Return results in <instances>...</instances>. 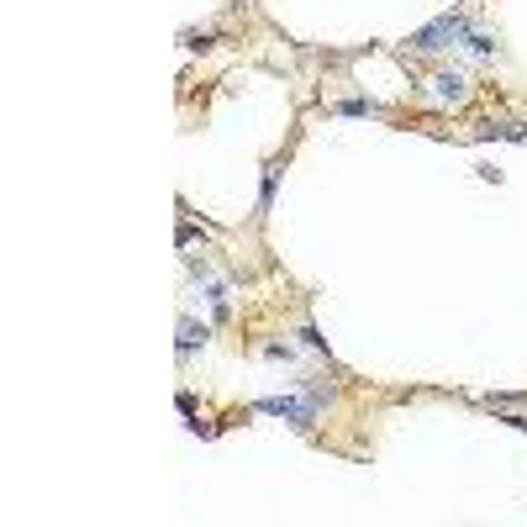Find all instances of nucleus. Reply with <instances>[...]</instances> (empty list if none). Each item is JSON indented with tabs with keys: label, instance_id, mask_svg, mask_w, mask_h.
Returning a JSON list of instances; mask_svg holds the SVG:
<instances>
[{
	"label": "nucleus",
	"instance_id": "f257e3e1",
	"mask_svg": "<svg viewBox=\"0 0 527 527\" xmlns=\"http://www.w3.org/2000/svg\"><path fill=\"white\" fill-rule=\"evenodd\" d=\"M464 43H469V11H448L412 37L417 53H443V48H464Z\"/></svg>",
	"mask_w": 527,
	"mask_h": 527
},
{
	"label": "nucleus",
	"instance_id": "f03ea898",
	"mask_svg": "<svg viewBox=\"0 0 527 527\" xmlns=\"http://www.w3.org/2000/svg\"><path fill=\"white\" fill-rule=\"evenodd\" d=\"M259 412H264V417H285L296 432H312V422H316V407L312 401H296V396H264Z\"/></svg>",
	"mask_w": 527,
	"mask_h": 527
},
{
	"label": "nucleus",
	"instance_id": "7ed1b4c3",
	"mask_svg": "<svg viewBox=\"0 0 527 527\" xmlns=\"http://www.w3.org/2000/svg\"><path fill=\"white\" fill-rule=\"evenodd\" d=\"M427 85H432V96H438L443 105H459L464 96H469V74H464V69H438Z\"/></svg>",
	"mask_w": 527,
	"mask_h": 527
},
{
	"label": "nucleus",
	"instance_id": "20e7f679",
	"mask_svg": "<svg viewBox=\"0 0 527 527\" xmlns=\"http://www.w3.org/2000/svg\"><path fill=\"white\" fill-rule=\"evenodd\" d=\"M206 337H211L206 322H196V316H185V322H180V353H196V348H206Z\"/></svg>",
	"mask_w": 527,
	"mask_h": 527
}]
</instances>
